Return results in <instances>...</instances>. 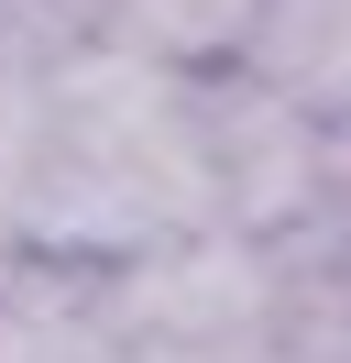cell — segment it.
<instances>
[{"label": "cell", "instance_id": "cell-3", "mask_svg": "<svg viewBox=\"0 0 351 363\" xmlns=\"http://www.w3.org/2000/svg\"><path fill=\"white\" fill-rule=\"evenodd\" d=\"M241 77H263L275 99H297L318 121H351V0H263Z\"/></svg>", "mask_w": 351, "mask_h": 363}, {"label": "cell", "instance_id": "cell-4", "mask_svg": "<svg viewBox=\"0 0 351 363\" xmlns=\"http://www.w3.org/2000/svg\"><path fill=\"white\" fill-rule=\"evenodd\" d=\"M263 0H110V45L154 55V67H187V77H219L241 67V45H253Z\"/></svg>", "mask_w": 351, "mask_h": 363}, {"label": "cell", "instance_id": "cell-2", "mask_svg": "<svg viewBox=\"0 0 351 363\" xmlns=\"http://www.w3.org/2000/svg\"><path fill=\"white\" fill-rule=\"evenodd\" d=\"M197 155H209V220L241 242H297L329 199V121L241 67L197 77Z\"/></svg>", "mask_w": 351, "mask_h": 363}, {"label": "cell", "instance_id": "cell-1", "mask_svg": "<svg viewBox=\"0 0 351 363\" xmlns=\"http://www.w3.org/2000/svg\"><path fill=\"white\" fill-rule=\"evenodd\" d=\"M209 220V155H197V77L154 67V55L66 45L44 67L33 155H22V253L55 264H143V253L187 242Z\"/></svg>", "mask_w": 351, "mask_h": 363}]
</instances>
